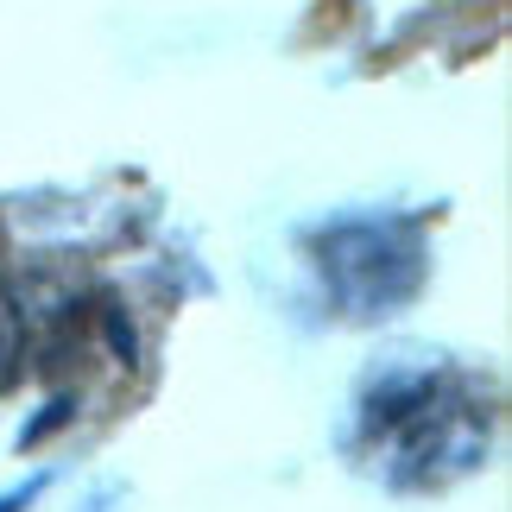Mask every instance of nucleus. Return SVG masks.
Wrapping results in <instances>:
<instances>
[{"instance_id":"obj_1","label":"nucleus","mask_w":512,"mask_h":512,"mask_svg":"<svg viewBox=\"0 0 512 512\" xmlns=\"http://www.w3.org/2000/svg\"><path fill=\"white\" fill-rule=\"evenodd\" d=\"M361 424L380 449V468L392 487H443L468 475L487 449V411L456 380H437V373L386 380L367 399Z\"/></svg>"},{"instance_id":"obj_2","label":"nucleus","mask_w":512,"mask_h":512,"mask_svg":"<svg viewBox=\"0 0 512 512\" xmlns=\"http://www.w3.org/2000/svg\"><path fill=\"white\" fill-rule=\"evenodd\" d=\"M323 272L342 298L361 310H386L418 291V247L405 241V228H336L323 241Z\"/></svg>"},{"instance_id":"obj_3","label":"nucleus","mask_w":512,"mask_h":512,"mask_svg":"<svg viewBox=\"0 0 512 512\" xmlns=\"http://www.w3.org/2000/svg\"><path fill=\"white\" fill-rule=\"evenodd\" d=\"M19 373H26V310L0 285V392L19 386Z\"/></svg>"}]
</instances>
